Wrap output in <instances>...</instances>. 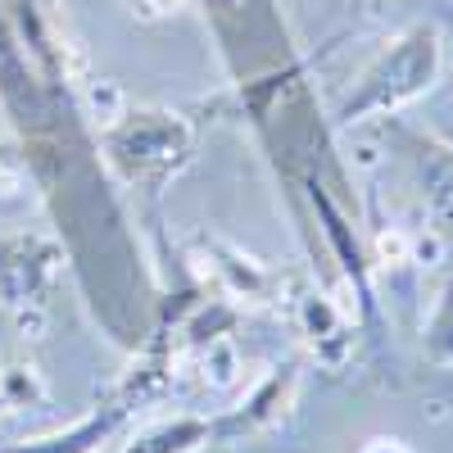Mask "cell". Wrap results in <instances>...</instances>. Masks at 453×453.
<instances>
[{
  "label": "cell",
  "mask_w": 453,
  "mask_h": 453,
  "mask_svg": "<svg viewBox=\"0 0 453 453\" xmlns=\"http://www.w3.org/2000/svg\"><path fill=\"white\" fill-rule=\"evenodd\" d=\"M191 145H196L191 127L177 113H164V109H136V113H123L119 123L104 127L109 164L145 196H159L173 181V173L186 168Z\"/></svg>",
  "instance_id": "7a4b0ae2"
},
{
  "label": "cell",
  "mask_w": 453,
  "mask_h": 453,
  "mask_svg": "<svg viewBox=\"0 0 453 453\" xmlns=\"http://www.w3.org/2000/svg\"><path fill=\"white\" fill-rule=\"evenodd\" d=\"M395 145L403 164L412 168V181H418V191L426 200V209L453 226V150L435 136H422V132H408V127H390Z\"/></svg>",
  "instance_id": "5b68a950"
},
{
  "label": "cell",
  "mask_w": 453,
  "mask_h": 453,
  "mask_svg": "<svg viewBox=\"0 0 453 453\" xmlns=\"http://www.w3.org/2000/svg\"><path fill=\"white\" fill-rule=\"evenodd\" d=\"M367 453H403V449H399L395 440H372V444H367Z\"/></svg>",
  "instance_id": "8fae6325"
},
{
  "label": "cell",
  "mask_w": 453,
  "mask_h": 453,
  "mask_svg": "<svg viewBox=\"0 0 453 453\" xmlns=\"http://www.w3.org/2000/svg\"><path fill=\"white\" fill-rule=\"evenodd\" d=\"M209 440H213V422H204V418H173V422H159V426H150L145 435H136L123 453H196Z\"/></svg>",
  "instance_id": "52a82bcc"
},
{
  "label": "cell",
  "mask_w": 453,
  "mask_h": 453,
  "mask_svg": "<svg viewBox=\"0 0 453 453\" xmlns=\"http://www.w3.org/2000/svg\"><path fill=\"white\" fill-rule=\"evenodd\" d=\"M440 64H444L440 32L431 23L408 27L403 36H395V42L363 68L358 87L349 91L345 104H340V123L395 119L403 104H412L418 96H426L435 87Z\"/></svg>",
  "instance_id": "6da1fadb"
},
{
  "label": "cell",
  "mask_w": 453,
  "mask_h": 453,
  "mask_svg": "<svg viewBox=\"0 0 453 453\" xmlns=\"http://www.w3.org/2000/svg\"><path fill=\"white\" fill-rule=\"evenodd\" d=\"M426 358L435 367H453V277H449V286L440 295V309L426 326Z\"/></svg>",
  "instance_id": "9c48e42d"
},
{
  "label": "cell",
  "mask_w": 453,
  "mask_h": 453,
  "mask_svg": "<svg viewBox=\"0 0 453 453\" xmlns=\"http://www.w3.org/2000/svg\"><path fill=\"white\" fill-rule=\"evenodd\" d=\"M290 390H295V376H290V367H286V372L268 376V381H263V386L254 390V399L245 403V412H236V418L218 422V426H213V435H218V431H222V435H232V431H254V426H263V422L281 418V408H286Z\"/></svg>",
  "instance_id": "ba28073f"
},
{
  "label": "cell",
  "mask_w": 453,
  "mask_h": 453,
  "mask_svg": "<svg viewBox=\"0 0 453 453\" xmlns=\"http://www.w3.org/2000/svg\"><path fill=\"white\" fill-rule=\"evenodd\" d=\"M304 331L313 335V340H340V318H335V309H331V299H322V295H309L304 299Z\"/></svg>",
  "instance_id": "30bf717a"
},
{
  "label": "cell",
  "mask_w": 453,
  "mask_h": 453,
  "mask_svg": "<svg viewBox=\"0 0 453 453\" xmlns=\"http://www.w3.org/2000/svg\"><path fill=\"white\" fill-rule=\"evenodd\" d=\"M299 191H309V204H313V213H318V222H322V236H326V245H331V254H335V263H340V273H345V281H349L354 295H358L363 326L381 340V318H376V295H372V258H367V250H363V241H358L354 218L345 213V200H340L331 186L318 181V177L299 181Z\"/></svg>",
  "instance_id": "3957f363"
},
{
  "label": "cell",
  "mask_w": 453,
  "mask_h": 453,
  "mask_svg": "<svg viewBox=\"0 0 453 453\" xmlns=\"http://www.w3.org/2000/svg\"><path fill=\"white\" fill-rule=\"evenodd\" d=\"M132 403L127 399H113L104 403L100 412H91L87 422H78L73 431H59V435H46V440H23V444H5L0 453H96L113 431L127 422Z\"/></svg>",
  "instance_id": "8992f818"
},
{
  "label": "cell",
  "mask_w": 453,
  "mask_h": 453,
  "mask_svg": "<svg viewBox=\"0 0 453 453\" xmlns=\"http://www.w3.org/2000/svg\"><path fill=\"white\" fill-rule=\"evenodd\" d=\"M59 268V250L36 236L0 241V309L27 313L42 304V295Z\"/></svg>",
  "instance_id": "277c9868"
}]
</instances>
